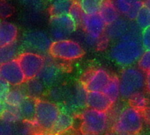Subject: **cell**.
<instances>
[{"label":"cell","instance_id":"cell-1","mask_svg":"<svg viewBox=\"0 0 150 135\" xmlns=\"http://www.w3.org/2000/svg\"><path fill=\"white\" fill-rule=\"evenodd\" d=\"M145 49L139 39H122L110 49V57L117 65L127 68L138 63Z\"/></svg>","mask_w":150,"mask_h":135},{"label":"cell","instance_id":"cell-2","mask_svg":"<svg viewBox=\"0 0 150 135\" xmlns=\"http://www.w3.org/2000/svg\"><path fill=\"white\" fill-rule=\"evenodd\" d=\"M80 26L84 33V43L89 47L97 46L100 47L108 40L105 38L107 25L99 13L84 15Z\"/></svg>","mask_w":150,"mask_h":135},{"label":"cell","instance_id":"cell-3","mask_svg":"<svg viewBox=\"0 0 150 135\" xmlns=\"http://www.w3.org/2000/svg\"><path fill=\"white\" fill-rule=\"evenodd\" d=\"M143 114L141 111L132 106L123 109L114 125L113 132L118 135H138L143 126Z\"/></svg>","mask_w":150,"mask_h":135},{"label":"cell","instance_id":"cell-4","mask_svg":"<svg viewBox=\"0 0 150 135\" xmlns=\"http://www.w3.org/2000/svg\"><path fill=\"white\" fill-rule=\"evenodd\" d=\"M119 81L120 96L125 99L141 92L146 87V76L139 67L125 68L121 72Z\"/></svg>","mask_w":150,"mask_h":135},{"label":"cell","instance_id":"cell-5","mask_svg":"<svg viewBox=\"0 0 150 135\" xmlns=\"http://www.w3.org/2000/svg\"><path fill=\"white\" fill-rule=\"evenodd\" d=\"M49 54L57 60L73 61L81 59L85 54L82 45L71 39L53 40Z\"/></svg>","mask_w":150,"mask_h":135},{"label":"cell","instance_id":"cell-6","mask_svg":"<svg viewBox=\"0 0 150 135\" xmlns=\"http://www.w3.org/2000/svg\"><path fill=\"white\" fill-rule=\"evenodd\" d=\"M109 124L107 111H101L91 108L86 109L81 114V132L100 135L103 133Z\"/></svg>","mask_w":150,"mask_h":135},{"label":"cell","instance_id":"cell-7","mask_svg":"<svg viewBox=\"0 0 150 135\" xmlns=\"http://www.w3.org/2000/svg\"><path fill=\"white\" fill-rule=\"evenodd\" d=\"M60 113L59 107L53 102L36 100L35 123L44 131H51Z\"/></svg>","mask_w":150,"mask_h":135},{"label":"cell","instance_id":"cell-8","mask_svg":"<svg viewBox=\"0 0 150 135\" xmlns=\"http://www.w3.org/2000/svg\"><path fill=\"white\" fill-rule=\"evenodd\" d=\"M50 35L43 31L32 30L26 32L21 39V47L26 51L37 53L40 54H47L52 45Z\"/></svg>","mask_w":150,"mask_h":135},{"label":"cell","instance_id":"cell-9","mask_svg":"<svg viewBox=\"0 0 150 135\" xmlns=\"http://www.w3.org/2000/svg\"><path fill=\"white\" fill-rule=\"evenodd\" d=\"M77 23L69 14L51 16L49 23L50 35L53 40H61L70 39L76 32Z\"/></svg>","mask_w":150,"mask_h":135},{"label":"cell","instance_id":"cell-10","mask_svg":"<svg viewBox=\"0 0 150 135\" xmlns=\"http://www.w3.org/2000/svg\"><path fill=\"white\" fill-rule=\"evenodd\" d=\"M45 58L42 54L24 51L21 53L18 61L27 77V80L36 78L45 63Z\"/></svg>","mask_w":150,"mask_h":135},{"label":"cell","instance_id":"cell-11","mask_svg":"<svg viewBox=\"0 0 150 135\" xmlns=\"http://www.w3.org/2000/svg\"><path fill=\"white\" fill-rule=\"evenodd\" d=\"M0 77L12 86H20L28 81L18 59L1 63Z\"/></svg>","mask_w":150,"mask_h":135},{"label":"cell","instance_id":"cell-12","mask_svg":"<svg viewBox=\"0 0 150 135\" xmlns=\"http://www.w3.org/2000/svg\"><path fill=\"white\" fill-rule=\"evenodd\" d=\"M111 76L103 69H95L84 75L81 81L82 85L88 91H103L109 82Z\"/></svg>","mask_w":150,"mask_h":135},{"label":"cell","instance_id":"cell-13","mask_svg":"<svg viewBox=\"0 0 150 135\" xmlns=\"http://www.w3.org/2000/svg\"><path fill=\"white\" fill-rule=\"evenodd\" d=\"M62 75V67L55 61L46 59L44 66L39 73L37 78L42 81L46 86H52L60 80Z\"/></svg>","mask_w":150,"mask_h":135},{"label":"cell","instance_id":"cell-14","mask_svg":"<svg viewBox=\"0 0 150 135\" xmlns=\"http://www.w3.org/2000/svg\"><path fill=\"white\" fill-rule=\"evenodd\" d=\"M130 21L131 20L127 19H125L123 18H119L115 22L108 25L105 31V38L108 40L117 41L123 39L131 28L132 23H131Z\"/></svg>","mask_w":150,"mask_h":135},{"label":"cell","instance_id":"cell-15","mask_svg":"<svg viewBox=\"0 0 150 135\" xmlns=\"http://www.w3.org/2000/svg\"><path fill=\"white\" fill-rule=\"evenodd\" d=\"M113 103L103 91H88L87 95V106L88 108L108 111Z\"/></svg>","mask_w":150,"mask_h":135},{"label":"cell","instance_id":"cell-16","mask_svg":"<svg viewBox=\"0 0 150 135\" xmlns=\"http://www.w3.org/2000/svg\"><path fill=\"white\" fill-rule=\"evenodd\" d=\"M18 37L19 29L17 26L8 20H2L0 23V47L17 42Z\"/></svg>","mask_w":150,"mask_h":135},{"label":"cell","instance_id":"cell-17","mask_svg":"<svg viewBox=\"0 0 150 135\" xmlns=\"http://www.w3.org/2000/svg\"><path fill=\"white\" fill-rule=\"evenodd\" d=\"M29 121L27 122H7L2 120L1 135H31Z\"/></svg>","mask_w":150,"mask_h":135},{"label":"cell","instance_id":"cell-18","mask_svg":"<svg viewBox=\"0 0 150 135\" xmlns=\"http://www.w3.org/2000/svg\"><path fill=\"white\" fill-rule=\"evenodd\" d=\"M106 25H110L120 18V13L116 8L113 0H104L98 12Z\"/></svg>","mask_w":150,"mask_h":135},{"label":"cell","instance_id":"cell-19","mask_svg":"<svg viewBox=\"0 0 150 135\" xmlns=\"http://www.w3.org/2000/svg\"><path fill=\"white\" fill-rule=\"evenodd\" d=\"M50 16L69 14L76 0H47Z\"/></svg>","mask_w":150,"mask_h":135},{"label":"cell","instance_id":"cell-20","mask_svg":"<svg viewBox=\"0 0 150 135\" xmlns=\"http://www.w3.org/2000/svg\"><path fill=\"white\" fill-rule=\"evenodd\" d=\"M35 106H36V99L27 96V97L18 107L19 113L21 118L29 122H33V121L35 122Z\"/></svg>","mask_w":150,"mask_h":135},{"label":"cell","instance_id":"cell-21","mask_svg":"<svg viewBox=\"0 0 150 135\" xmlns=\"http://www.w3.org/2000/svg\"><path fill=\"white\" fill-rule=\"evenodd\" d=\"M20 54V46H18L17 42L0 47V61L1 63L18 59Z\"/></svg>","mask_w":150,"mask_h":135},{"label":"cell","instance_id":"cell-22","mask_svg":"<svg viewBox=\"0 0 150 135\" xmlns=\"http://www.w3.org/2000/svg\"><path fill=\"white\" fill-rule=\"evenodd\" d=\"M45 87L46 85L42 81H40L37 77L31 79V80H28V82L26 83V87H25L26 94L28 97L36 98L44 93Z\"/></svg>","mask_w":150,"mask_h":135},{"label":"cell","instance_id":"cell-23","mask_svg":"<svg viewBox=\"0 0 150 135\" xmlns=\"http://www.w3.org/2000/svg\"><path fill=\"white\" fill-rule=\"evenodd\" d=\"M103 92L111 100L114 104L120 96V81L119 78L116 76L111 77L110 81L103 90Z\"/></svg>","mask_w":150,"mask_h":135},{"label":"cell","instance_id":"cell-24","mask_svg":"<svg viewBox=\"0 0 150 135\" xmlns=\"http://www.w3.org/2000/svg\"><path fill=\"white\" fill-rule=\"evenodd\" d=\"M73 124V118L71 116L67 114L66 112H61L57 120L56 121L51 132L54 134L61 133L71 127Z\"/></svg>","mask_w":150,"mask_h":135},{"label":"cell","instance_id":"cell-25","mask_svg":"<svg viewBox=\"0 0 150 135\" xmlns=\"http://www.w3.org/2000/svg\"><path fill=\"white\" fill-rule=\"evenodd\" d=\"M27 96L28 95L21 90H19V89L10 90L5 100L2 103L9 106L18 108L21 105V104L23 102V100L27 97Z\"/></svg>","mask_w":150,"mask_h":135},{"label":"cell","instance_id":"cell-26","mask_svg":"<svg viewBox=\"0 0 150 135\" xmlns=\"http://www.w3.org/2000/svg\"><path fill=\"white\" fill-rule=\"evenodd\" d=\"M104 0H76L78 5L86 14L98 13Z\"/></svg>","mask_w":150,"mask_h":135},{"label":"cell","instance_id":"cell-27","mask_svg":"<svg viewBox=\"0 0 150 135\" xmlns=\"http://www.w3.org/2000/svg\"><path fill=\"white\" fill-rule=\"evenodd\" d=\"M134 21L141 30L150 27V10L143 6Z\"/></svg>","mask_w":150,"mask_h":135},{"label":"cell","instance_id":"cell-28","mask_svg":"<svg viewBox=\"0 0 150 135\" xmlns=\"http://www.w3.org/2000/svg\"><path fill=\"white\" fill-rule=\"evenodd\" d=\"M19 3L33 13H40L45 7V0H18Z\"/></svg>","mask_w":150,"mask_h":135},{"label":"cell","instance_id":"cell-29","mask_svg":"<svg viewBox=\"0 0 150 135\" xmlns=\"http://www.w3.org/2000/svg\"><path fill=\"white\" fill-rule=\"evenodd\" d=\"M130 105L136 108L139 111H143L147 108V99L142 92H139L129 98Z\"/></svg>","mask_w":150,"mask_h":135},{"label":"cell","instance_id":"cell-30","mask_svg":"<svg viewBox=\"0 0 150 135\" xmlns=\"http://www.w3.org/2000/svg\"><path fill=\"white\" fill-rule=\"evenodd\" d=\"M137 64L138 67L143 72L145 73L150 72V50L144 51Z\"/></svg>","mask_w":150,"mask_h":135},{"label":"cell","instance_id":"cell-31","mask_svg":"<svg viewBox=\"0 0 150 135\" xmlns=\"http://www.w3.org/2000/svg\"><path fill=\"white\" fill-rule=\"evenodd\" d=\"M113 2L120 15L125 18L128 13L130 12L132 2L129 1V0H113Z\"/></svg>","mask_w":150,"mask_h":135},{"label":"cell","instance_id":"cell-32","mask_svg":"<svg viewBox=\"0 0 150 135\" xmlns=\"http://www.w3.org/2000/svg\"><path fill=\"white\" fill-rule=\"evenodd\" d=\"M69 15L73 19V20L77 23L78 26L81 25V20L85 15V13L83 12V10L81 8V6L78 5L77 2H75V4L72 6L70 13H69Z\"/></svg>","mask_w":150,"mask_h":135},{"label":"cell","instance_id":"cell-33","mask_svg":"<svg viewBox=\"0 0 150 135\" xmlns=\"http://www.w3.org/2000/svg\"><path fill=\"white\" fill-rule=\"evenodd\" d=\"M144 4L143 1H134L132 3V6L130 9V12L128 13V14L126 15V19L131 20V21H134L140 11V9L143 7Z\"/></svg>","mask_w":150,"mask_h":135},{"label":"cell","instance_id":"cell-34","mask_svg":"<svg viewBox=\"0 0 150 135\" xmlns=\"http://www.w3.org/2000/svg\"><path fill=\"white\" fill-rule=\"evenodd\" d=\"M140 41L145 50H150V27L141 31Z\"/></svg>","mask_w":150,"mask_h":135},{"label":"cell","instance_id":"cell-35","mask_svg":"<svg viewBox=\"0 0 150 135\" xmlns=\"http://www.w3.org/2000/svg\"><path fill=\"white\" fill-rule=\"evenodd\" d=\"M1 88H0V96H1V101L3 102L7 95V93L10 91V84L1 79Z\"/></svg>","mask_w":150,"mask_h":135},{"label":"cell","instance_id":"cell-36","mask_svg":"<svg viewBox=\"0 0 150 135\" xmlns=\"http://www.w3.org/2000/svg\"><path fill=\"white\" fill-rule=\"evenodd\" d=\"M13 13V8L11 7V6L8 3H5L2 2L1 4V16L3 19H6L7 17H9Z\"/></svg>","mask_w":150,"mask_h":135},{"label":"cell","instance_id":"cell-37","mask_svg":"<svg viewBox=\"0 0 150 135\" xmlns=\"http://www.w3.org/2000/svg\"><path fill=\"white\" fill-rule=\"evenodd\" d=\"M142 114H143V117H144L145 120H146L147 123L150 124V106L147 107L146 110H144V111H142Z\"/></svg>","mask_w":150,"mask_h":135},{"label":"cell","instance_id":"cell-38","mask_svg":"<svg viewBox=\"0 0 150 135\" xmlns=\"http://www.w3.org/2000/svg\"><path fill=\"white\" fill-rule=\"evenodd\" d=\"M146 89L147 92L150 94V72L146 75Z\"/></svg>","mask_w":150,"mask_h":135},{"label":"cell","instance_id":"cell-39","mask_svg":"<svg viewBox=\"0 0 150 135\" xmlns=\"http://www.w3.org/2000/svg\"><path fill=\"white\" fill-rule=\"evenodd\" d=\"M143 4L146 7L150 10V0H143Z\"/></svg>","mask_w":150,"mask_h":135},{"label":"cell","instance_id":"cell-40","mask_svg":"<svg viewBox=\"0 0 150 135\" xmlns=\"http://www.w3.org/2000/svg\"><path fill=\"white\" fill-rule=\"evenodd\" d=\"M106 135H118V134H117L116 132H110V133H108V134H106Z\"/></svg>","mask_w":150,"mask_h":135},{"label":"cell","instance_id":"cell-41","mask_svg":"<svg viewBox=\"0 0 150 135\" xmlns=\"http://www.w3.org/2000/svg\"><path fill=\"white\" fill-rule=\"evenodd\" d=\"M131 2H134V1H143V0H129Z\"/></svg>","mask_w":150,"mask_h":135},{"label":"cell","instance_id":"cell-42","mask_svg":"<svg viewBox=\"0 0 150 135\" xmlns=\"http://www.w3.org/2000/svg\"><path fill=\"white\" fill-rule=\"evenodd\" d=\"M81 135H95V134H90V133H83L82 132V134Z\"/></svg>","mask_w":150,"mask_h":135}]
</instances>
